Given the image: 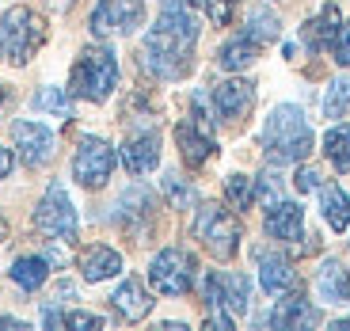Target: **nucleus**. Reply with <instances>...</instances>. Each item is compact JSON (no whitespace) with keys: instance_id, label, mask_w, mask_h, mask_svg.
I'll return each instance as SVG.
<instances>
[{"instance_id":"obj_1","label":"nucleus","mask_w":350,"mask_h":331,"mask_svg":"<svg viewBox=\"0 0 350 331\" xmlns=\"http://www.w3.org/2000/svg\"><path fill=\"white\" fill-rule=\"evenodd\" d=\"M194 46H198V23L187 12L183 0H167L152 31L141 46V65L157 80H179L194 65Z\"/></svg>"},{"instance_id":"obj_2","label":"nucleus","mask_w":350,"mask_h":331,"mask_svg":"<svg viewBox=\"0 0 350 331\" xmlns=\"http://www.w3.org/2000/svg\"><path fill=\"white\" fill-rule=\"evenodd\" d=\"M316 137H312V126L305 122L301 107L293 103H282L271 111L267 126H262V153L271 164H297L312 153Z\"/></svg>"},{"instance_id":"obj_3","label":"nucleus","mask_w":350,"mask_h":331,"mask_svg":"<svg viewBox=\"0 0 350 331\" xmlns=\"http://www.w3.org/2000/svg\"><path fill=\"white\" fill-rule=\"evenodd\" d=\"M46 42V19L35 8H8L0 16V57L12 65H27Z\"/></svg>"},{"instance_id":"obj_4","label":"nucleus","mask_w":350,"mask_h":331,"mask_svg":"<svg viewBox=\"0 0 350 331\" xmlns=\"http://www.w3.org/2000/svg\"><path fill=\"white\" fill-rule=\"evenodd\" d=\"M118 84V57L111 46H88L72 65V96L88 99V103H103Z\"/></svg>"},{"instance_id":"obj_5","label":"nucleus","mask_w":350,"mask_h":331,"mask_svg":"<svg viewBox=\"0 0 350 331\" xmlns=\"http://www.w3.org/2000/svg\"><path fill=\"white\" fill-rule=\"evenodd\" d=\"M194 236L213 259H232L240 248V221L225 206H202L194 213Z\"/></svg>"},{"instance_id":"obj_6","label":"nucleus","mask_w":350,"mask_h":331,"mask_svg":"<svg viewBox=\"0 0 350 331\" xmlns=\"http://www.w3.org/2000/svg\"><path fill=\"white\" fill-rule=\"evenodd\" d=\"M194 270H198V263H194L191 252H183V248H164L149 263V286L164 297H183L194 286Z\"/></svg>"},{"instance_id":"obj_7","label":"nucleus","mask_w":350,"mask_h":331,"mask_svg":"<svg viewBox=\"0 0 350 331\" xmlns=\"http://www.w3.org/2000/svg\"><path fill=\"white\" fill-rule=\"evenodd\" d=\"M35 228L53 240H77V209L62 183H50V191L42 194L35 209Z\"/></svg>"},{"instance_id":"obj_8","label":"nucleus","mask_w":350,"mask_h":331,"mask_svg":"<svg viewBox=\"0 0 350 331\" xmlns=\"http://www.w3.org/2000/svg\"><path fill=\"white\" fill-rule=\"evenodd\" d=\"M145 19L141 0H99L92 8V35L96 38H114V35H133Z\"/></svg>"},{"instance_id":"obj_9","label":"nucleus","mask_w":350,"mask_h":331,"mask_svg":"<svg viewBox=\"0 0 350 331\" xmlns=\"http://www.w3.org/2000/svg\"><path fill=\"white\" fill-rule=\"evenodd\" d=\"M114 172V148L107 145L103 137H84L77 148V157H72V175H77V183L88 187V191H96L111 179Z\"/></svg>"},{"instance_id":"obj_10","label":"nucleus","mask_w":350,"mask_h":331,"mask_svg":"<svg viewBox=\"0 0 350 331\" xmlns=\"http://www.w3.org/2000/svg\"><path fill=\"white\" fill-rule=\"evenodd\" d=\"M12 137H16V148H19V160H23L27 168H42L53 160V153H57V137H53V130H46L42 122H16L12 126Z\"/></svg>"},{"instance_id":"obj_11","label":"nucleus","mask_w":350,"mask_h":331,"mask_svg":"<svg viewBox=\"0 0 350 331\" xmlns=\"http://www.w3.org/2000/svg\"><path fill=\"white\" fill-rule=\"evenodd\" d=\"M175 145H179V157H183L187 168H202L217 153V141H213L210 126L198 122V118H187V122L175 126Z\"/></svg>"},{"instance_id":"obj_12","label":"nucleus","mask_w":350,"mask_h":331,"mask_svg":"<svg viewBox=\"0 0 350 331\" xmlns=\"http://www.w3.org/2000/svg\"><path fill=\"white\" fill-rule=\"evenodd\" d=\"M267 236L282 240V244H297L305 240V209L297 202H274L267 206Z\"/></svg>"},{"instance_id":"obj_13","label":"nucleus","mask_w":350,"mask_h":331,"mask_svg":"<svg viewBox=\"0 0 350 331\" xmlns=\"http://www.w3.org/2000/svg\"><path fill=\"white\" fill-rule=\"evenodd\" d=\"M252 103H255V84H247V80H225V84L213 88V111L225 122L244 118L252 111Z\"/></svg>"},{"instance_id":"obj_14","label":"nucleus","mask_w":350,"mask_h":331,"mask_svg":"<svg viewBox=\"0 0 350 331\" xmlns=\"http://www.w3.org/2000/svg\"><path fill=\"white\" fill-rule=\"evenodd\" d=\"M122 164H126V172H130V175H149L152 168L160 164V137H157L152 130L126 137V145H122Z\"/></svg>"},{"instance_id":"obj_15","label":"nucleus","mask_w":350,"mask_h":331,"mask_svg":"<svg viewBox=\"0 0 350 331\" xmlns=\"http://www.w3.org/2000/svg\"><path fill=\"white\" fill-rule=\"evenodd\" d=\"M316 297L324 305H347L350 301V270L339 259H324V267L316 270Z\"/></svg>"},{"instance_id":"obj_16","label":"nucleus","mask_w":350,"mask_h":331,"mask_svg":"<svg viewBox=\"0 0 350 331\" xmlns=\"http://www.w3.org/2000/svg\"><path fill=\"white\" fill-rule=\"evenodd\" d=\"M111 305L126 323H137L152 313V297L145 293V286H141L137 278H122V286L111 293Z\"/></svg>"},{"instance_id":"obj_17","label":"nucleus","mask_w":350,"mask_h":331,"mask_svg":"<svg viewBox=\"0 0 350 331\" xmlns=\"http://www.w3.org/2000/svg\"><path fill=\"white\" fill-rule=\"evenodd\" d=\"M259 286L267 289L271 297H278V293H286V289L297 286V270L289 267L286 255L259 252Z\"/></svg>"},{"instance_id":"obj_18","label":"nucleus","mask_w":350,"mask_h":331,"mask_svg":"<svg viewBox=\"0 0 350 331\" xmlns=\"http://www.w3.org/2000/svg\"><path fill=\"white\" fill-rule=\"evenodd\" d=\"M118 270H122V255L114 252V248L92 244V248L80 252V274H84L88 282H107V278H114Z\"/></svg>"},{"instance_id":"obj_19","label":"nucleus","mask_w":350,"mask_h":331,"mask_svg":"<svg viewBox=\"0 0 350 331\" xmlns=\"http://www.w3.org/2000/svg\"><path fill=\"white\" fill-rule=\"evenodd\" d=\"M320 323V313H316L312 301H305V297H286V301H278L271 313V328H316Z\"/></svg>"},{"instance_id":"obj_20","label":"nucleus","mask_w":350,"mask_h":331,"mask_svg":"<svg viewBox=\"0 0 350 331\" xmlns=\"http://www.w3.org/2000/svg\"><path fill=\"white\" fill-rule=\"evenodd\" d=\"M339 23H342L339 8H335V4H327V8L320 12V16L305 23L301 38H305L308 50H324V46H332V38H335V31H339Z\"/></svg>"},{"instance_id":"obj_21","label":"nucleus","mask_w":350,"mask_h":331,"mask_svg":"<svg viewBox=\"0 0 350 331\" xmlns=\"http://www.w3.org/2000/svg\"><path fill=\"white\" fill-rule=\"evenodd\" d=\"M46 278H50V259H42V255H19L16 263H12V282H16L19 289H42Z\"/></svg>"},{"instance_id":"obj_22","label":"nucleus","mask_w":350,"mask_h":331,"mask_svg":"<svg viewBox=\"0 0 350 331\" xmlns=\"http://www.w3.org/2000/svg\"><path fill=\"white\" fill-rule=\"evenodd\" d=\"M259 57V42L255 38H247V35H240V38H232V42H225L217 50V65L225 72H240V69H247V65Z\"/></svg>"},{"instance_id":"obj_23","label":"nucleus","mask_w":350,"mask_h":331,"mask_svg":"<svg viewBox=\"0 0 350 331\" xmlns=\"http://www.w3.org/2000/svg\"><path fill=\"white\" fill-rule=\"evenodd\" d=\"M320 206H324L327 225H332L335 233H347V225H350V194L342 191V187L327 183L324 191H320Z\"/></svg>"},{"instance_id":"obj_24","label":"nucleus","mask_w":350,"mask_h":331,"mask_svg":"<svg viewBox=\"0 0 350 331\" xmlns=\"http://www.w3.org/2000/svg\"><path fill=\"white\" fill-rule=\"evenodd\" d=\"M324 157L332 160V168L339 175L350 172V122L347 126H332V130L324 133Z\"/></svg>"},{"instance_id":"obj_25","label":"nucleus","mask_w":350,"mask_h":331,"mask_svg":"<svg viewBox=\"0 0 350 331\" xmlns=\"http://www.w3.org/2000/svg\"><path fill=\"white\" fill-rule=\"evenodd\" d=\"M278 31H282V23H278V16H274L271 8H252V12H247V31H244V35L255 38L259 46L262 42H274Z\"/></svg>"},{"instance_id":"obj_26","label":"nucleus","mask_w":350,"mask_h":331,"mask_svg":"<svg viewBox=\"0 0 350 331\" xmlns=\"http://www.w3.org/2000/svg\"><path fill=\"white\" fill-rule=\"evenodd\" d=\"M31 107H35V111H46V114H57V118H69L72 114V99H69L65 88H42V92H35Z\"/></svg>"},{"instance_id":"obj_27","label":"nucleus","mask_w":350,"mask_h":331,"mask_svg":"<svg viewBox=\"0 0 350 331\" xmlns=\"http://www.w3.org/2000/svg\"><path fill=\"white\" fill-rule=\"evenodd\" d=\"M46 328L96 331V328H103V316H96V313H57V308H46Z\"/></svg>"},{"instance_id":"obj_28","label":"nucleus","mask_w":350,"mask_h":331,"mask_svg":"<svg viewBox=\"0 0 350 331\" xmlns=\"http://www.w3.org/2000/svg\"><path fill=\"white\" fill-rule=\"evenodd\" d=\"M221 293H225V308H232V313H247L252 282H247L244 274H221Z\"/></svg>"},{"instance_id":"obj_29","label":"nucleus","mask_w":350,"mask_h":331,"mask_svg":"<svg viewBox=\"0 0 350 331\" xmlns=\"http://www.w3.org/2000/svg\"><path fill=\"white\" fill-rule=\"evenodd\" d=\"M347 107H350V77H335L324 96V114L327 118H342Z\"/></svg>"},{"instance_id":"obj_30","label":"nucleus","mask_w":350,"mask_h":331,"mask_svg":"<svg viewBox=\"0 0 350 331\" xmlns=\"http://www.w3.org/2000/svg\"><path fill=\"white\" fill-rule=\"evenodd\" d=\"M225 198L232 209H247L255 202V179H247V175H228L225 179Z\"/></svg>"},{"instance_id":"obj_31","label":"nucleus","mask_w":350,"mask_h":331,"mask_svg":"<svg viewBox=\"0 0 350 331\" xmlns=\"http://www.w3.org/2000/svg\"><path fill=\"white\" fill-rule=\"evenodd\" d=\"M160 187H164L167 202H172L175 209H191L194 202H198V191H194L191 183H183L179 175H164V179H160Z\"/></svg>"},{"instance_id":"obj_32","label":"nucleus","mask_w":350,"mask_h":331,"mask_svg":"<svg viewBox=\"0 0 350 331\" xmlns=\"http://www.w3.org/2000/svg\"><path fill=\"white\" fill-rule=\"evenodd\" d=\"M191 4L206 12L213 27H228V23H232V16H237V4H240V0H191Z\"/></svg>"},{"instance_id":"obj_33","label":"nucleus","mask_w":350,"mask_h":331,"mask_svg":"<svg viewBox=\"0 0 350 331\" xmlns=\"http://www.w3.org/2000/svg\"><path fill=\"white\" fill-rule=\"evenodd\" d=\"M327 50H332V57L342 65V69H350V19H342V23H339V31H335V38H332Z\"/></svg>"},{"instance_id":"obj_34","label":"nucleus","mask_w":350,"mask_h":331,"mask_svg":"<svg viewBox=\"0 0 350 331\" xmlns=\"http://www.w3.org/2000/svg\"><path fill=\"white\" fill-rule=\"evenodd\" d=\"M293 183H297V191H301V194H308V191H316V187L324 183V175L316 172V168H301Z\"/></svg>"},{"instance_id":"obj_35","label":"nucleus","mask_w":350,"mask_h":331,"mask_svg":"<svg viewBox=\"0 0 350 331\" xmlns=\"http://www.w3.org/2000/svg\"><path fill=\"white\" fill-rule=\"evenodd\" d=\"M8 172H12V148H4V145H0V179H4Z\"/></svg>"},{"instance_id":"obj_36","label":"nucleus","mask_w":350,"mask_h":331,"mask_svg":"<svg viewBox=\"0 0 350 331\" xmlns=\"http://www.w3.org/2000/svg\"><path fill=\"white\" fill-rule=\"evenodd\" d=\"M0 328H27L23 320H12V316H4V320H0Z\"/></svg>"},{"instance_id":"obj_37","label":"nucleus","mask_w":350,"mask_h":331,"mask_svg":"<svg viewBox=\"0 0 350 331\" xmlns=\"http://www.w3.org/2000/svg\"><path fill=\"white\" fill-rule=\"evenodd\" d=\"M335 331H350V316L347 320H335Z\"/></svg>"},{"instance_id":"obj_38","label":"nucleus","mask_w":350,"mask_h":331,"mask_svg":"<svg viewBox=\"0 0 350 331\" xmlns=\"http://www.w3.org/2000/svg\"><path fill=\"white\" fill-rule=\"evenodd\" d=\"M4 233H8V228H4V221H0V240H4Z\"/></svg>"}]
</instances>
